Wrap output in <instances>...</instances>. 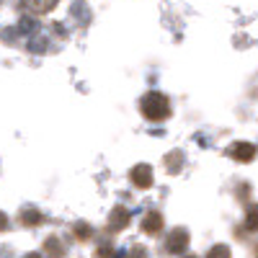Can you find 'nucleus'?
<instances>
[{"label":"nucleus","instance_id":"nucleus-15","mask_svg":"<svg viewBox=\"0 0 258 258\" xmlns=\"http://www.w3.org/2000/svg\"><path fill=\"white\" fill-rule=\"evenodd\" d=\"M186 258H194V255H186Z\"/></svg>","mask_w":258,"mask_h":258},{"label":"nucleus","instance_id":"nucleus-9","mask_svg":"<svg viewBox=\"0 0 258 258\" xmlns=\"http://www.w3.org/2000/svg\"><path fill=\"white\" fill-rule=\"evenodd\" d=\"M207 258H230V248L227 245H214Z\"/></svg>","mask_w":258,"mask_h":258},{"label":"nucleus","instance_id":"nucleus-14","mask_svg":"<svg viewBox=\"0 0 258 258\" xmlns=\"http://www.w3.org/2000/svg\"><path fill=\"white\" fill-rule=\"evenodd\" d=\"M26 258H41V255H39V253H29Z\"/></svg>","mask_w":258,"mask_h":258},{"label":"nucleus","instance_id":"nucleus-13","mask_svg":"<svg viewBox=\"0 0 258 258\" xmlns=\"http://www.w3.org/2000/svg\"><path fill=\"white\" fill-rule=\"evenodd\" d=\"M6 227H8V217L0 212V232H6Z\"/></svg>","mask_w":258,"mask_h":258},{"label":"nucleus","instance_id":"nucleus-12","mask_svg":"<svg viewBox=\"0 0 258 258\" xmlns=\"http://www.w3.org/2000/svg\"><path fill=\"white\" fill-rule=\"evenodd\" d=\"M78 238L80 240H88V227H85V225H78Z\"/></svg>","mask_w":258,"mask_h":258},{"label":"nucleus","instance_id":"nucleus-10","mask_svg":"<svg viewBox=\"0 0 258 258\" xmlns=\"http://www.w3.org/2000/svg\"><path fill=\"white\" fill-rule=\"evenodd\" d=\"M245 230H258V209H250V212H248Z\"/></svg>","mask_w":258,"mask_h":258},{"label":"nucleus","instance_id":"nucleus-11","mask_svg":"<svg viewBox=\"0 0 258 258\" xmlns=\"http://www.w3.org/2000/svg\"><path fill=\"white\" fill-rule=\"evenodd\" d=\"M39 222H41V214H36V212H31V209L24 214V225H39Z\"/></svg>","mask_w":258,"mask_h":258},{"label":"nucleus","instance_id":"nucleus-1","mask_svg":"<svg viewBox=\"0 0 258 258\" xmlns=\"http://www.w3.org/2000/svg\"><path fill=\"white\" fill-rule=\"evenodd\" d=\"M140 109H142L145 119H150V121H165L170 116V101H168V96H163L158 91H150L142 96Z\"/></svg>","mask_w":258,"mask_h":258},{"label":"nucleus","instance_id":"nucleus-7","mask_svg":"<svg viewBox=\"0 0 258 258\" xmlns=\"http://www.w3.org/2000/svg\"><path fill=\"white\" fill-rule=\"evenodd\" d=\"M129 225V212L124 209V207H116L114 212H111V227L114 230H121V227H126Z\"/></svg>","mask_w":258,"mask_h":258},{"label":"nucleus","instance_id":"nucleus-2","mask_svg":"<svg viewBox=\"0 0 258 258\" xmlns=\"http://www.w3.org/2000/svg\"><path fill=\"white\" fill-rule=\"evenodd\" d=\"M230 158L240 160V163H250V160L255 158V147H253L250 142H235V145L230 147Z\"/></svg>","mask_w":258,"mask_h":258},{"label":"nucleus","instance_id":"nucleus-8","mask_svg":"<svg viewBox=\"0 0 258 258\" xmlns=\"http://www.w3.org/2000/svg\"><path fill=\"white\" fill-rule=\"evenodd\" d=\"M47 250H49V255H54V258H62V255H64V248L59 245L57 238H49V240H47Z\"/></svg>","mask_w":258,"mask_h":258},{"label":"nucleus","instance_id":"nucleus-4","mask_svg":"<svg viewBox=\"0 0 258 258\" xmlns=\"http://www.w3.org/2000/svg\"><path fill=\"white\" fill-rule=\"evenodd\" d=\"M186 245H188V232H186V230H176V232L168 238V250H170V253H183Z\"/></svg>","mask_w":258,"mask_h":258},{"label":"nucleus","instance_id":"nucleus-6","mask_svg":"<svg viewBox=\"0 0 258 258\" xmlns=\"http://www.w3.org/2000/svg\"><path fill=\"white\" fill-rule=\"evenodd\" d=\"M160 227H163V214L160 212H147V217L142 220V232L155 235Z\"/></svg>","mask_w":258,"mask_h":258},{"label":"nucleus","instance_id":"nucleus-5","mask_svg":"<svg viewBox=\"0 0 258 258\" xmlns=\"http://www.w3.org/2000/svg\"><path fill=\"white\" fill-rule=\"evenodd\" d=\"M59 0H21V6L31 13H49Z\"/></svg>","mask_w":258,"mask_h":258},{"label":"nucleus","instance_id":"nucleus-3","mask_svg":"<svg viewBox=\"0 0 258 258\" xmlns=\"http://www.w3.org/2000/svg\"><path fill=\"white\" fill-rule=\"evenodd\" d=\"M132 183L137 188H150V186H153V170H150V165L132 168Z\"/></svg>","mask_w":258,"mask_h":258}]
</instances>
